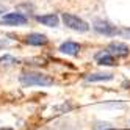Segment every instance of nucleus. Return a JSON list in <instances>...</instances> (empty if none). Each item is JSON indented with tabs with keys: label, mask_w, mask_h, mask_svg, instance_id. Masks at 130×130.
I'll use <instances>...</instances> for the list:
<instances>
[{
	"label": "nucleus",
	"mask_w": 130,
	"mask_h": 130,
	"mask_svg": "<svg viewBox=\"0 0 130 130\" xmlns=\"http://www.w3.org/2000/svg\"><path fill=\"white\" fill-rule=\"evenodd\" d=\"M102 130H115V128H111V127H110V128H102Z\"/></svg>",
	"instance_id": "nucleus-16"
},
{
	"label": "nucleus",
	"mask_w": 130,
	"mask_h": 130,
	"mask_svg": "<svg viewBox=\"0 0 130 130\" xmlns=\"http://www.w3.org/2000/svg\"><path fill=\"white\" fill-rule=\"evenodd\" d=\"M111 125H110V122H97V125H96V130L97 128H110Z\"/></svg>",
	"instance_id": "nucleus-12"
},
{
	"label": "nucleus",
	"mask_w": 130,
	"mask_h": 130,
	"mask_svg": "<svg viewBox=\"0 0 130 130\" xmlns=\"http://www.w3.org/2000/svg\"><path fill=\"white\" fill-rule=\"evenodd\" d=\"M0 130H13L11 127H0Z\"/></svg>",
	"instance_id": "nucleus-15"
},
{
	"label": "nucleus",
	"mask_w": 130,
	"mask_h": 130,
	"mask_svg": "<svg viewBox=\"0 0 130 130\" xmlns=\"http://www.w3.org/2000/svg\"><path fill=\"white\" fill-rule=\"evenodd\" d=\"M0 63H2V64H14V63H17V60L10 57V55H5V57L0 58Z\"/></svg>",
	"instance_id": "nucleus-11"
},
{
	"label": "nucleus",
	"mask_w": 130,
	"mask_h": 130,
	"mask_svg": "<svg viewBox=\"0 0 130 130\" xmlns=\"http://www.w3.org/2000/svg\"><path fill=\"white\" fill-rule=\"evenodd\" d=\"M63 22L66 27H69V28L75 30V31H88L89 30V25L83 19H80V17L74 16V14H69V13L63 14Z\"/></svg>",
	"instance_id": "nucleus-2"
},
{
	"label": "nucleus",
	"mask_w": 130,
	"mask_h": 130,
	"mask_svg": "<svg viewBox=\"0 0 130 130\" xmlns=\"http://www.w3.org/2000/svg\"><path fill=\"white\" fill-rule=\"evenodd\" d=\"M108 50L111 55H116V57H127L130 49H128V45L122 44V42H111L108 45Z\"/></svg>",
	"instance_id": "nucleus-5"
},
{
	"label": "nucleus",
	"mask_w": 130,
	"mask_h": 130,
	"mask_svg": "<svg viewBox=\"0 0 130 130\" xmlns=\"http://www.w3.org/2000/svg\"><path fill=\"white\" fill-rule=\"evenodd\" d=\"M96 60L99 64H102V66H113L115 64V57L108 52H100L96 55Z\"/></svg>",
	"instance_id": "nucleus-8"
},
{
	"label": "nucleus",
	"mask_w": 130,
	"mask_h": 130,
	"mask_svg": "<svg viewBox=\"0 0 130 130\" xmlns=\"http://www.w3.org/2000/svg\"><path fill=\"white\" fill-rule=\"evenodd\" d=\"M6 11H8V8L3 6V5H0V14H3V13H6Z\"/></svg>",
	"instance_id": "nucleus-13"
},
{
	"label": "nucleus",
	"mask_w": 130,
	"mask_h": 130,
	"mask_svg": "<svg viewBox=\"0 0 130 130\" xmlns=\"http://www.w3.org/2000/svg\"><path fill=\"white\" fill-rule=\"evenodd\" d=\"M0 24L5 25H25L27 24V17L21 13H8L2 17Z\"/></svg>",
	"instance_id": "nucleus-3"
},
{
	"label": "nucleus",
	"mask_w": 130,
	"mask_h": 130,
	"mask_svg": "<svg viewBox=\"0 0 130 130\" xmlns=\"http://www.w3.org/2000/svg\"><path fill=\"white\" fill-rule=\"evenodd\" d=\"M27 44H30V45H44V44H47V38H45L44 35L41 33H31L27 36Z\"/></svg>",
	"instance_id": "nucleus-7"
},
{
	"label": "nucleus",
	"mask_w": 130,
	"mask_h": 130,
	"mask_svg": "<svg viewBox=\"0 0 130 130\" xmlns=\"http://www.w3.org/2000/svg\"><path fill=\"white\" fill-rule=\"evenodd\" d=\"M19 80L24 86H50V85H53V78L50 75L39 74V72L22 74Z\"/></svg>",
	"instance_id": "nucleus-1"
},
{
	"label": "nucleus",
	"mask_w": 130,
	"mask_h": 130,
	"mask_svg": "<svg viewBox=\"0 0 130 130\" xmlns=\"http://www.w3.org/2000/svg\"><path fill=\"white\" fill-rule=\"evenodd\" d=\"M78 50H80V45H78L77 42H72V41L63 42V44L60 45V52L66 53V55H72V57L78 55Z\"/></svg>",
	"instance_id": "nucleus-6"
},
{
	"label": "nucleus",
	"mask_w": 130,
	"mask_h": 130,
	"mask_svg": "<svg viewBox=\"0 0 130 130\" xmlns=\"http://www.w3.org/2000/svg\"><path fill=\"white\" fill-rule=\"evenodd\" d=\"M111 78H113V74H104V72L86 75V82H105V80H111Z\"/></svg>",
	"instance_id": "nucleus-10"
},
{
	"label": "nucleus",
	"mask_w": 130,
	"mask_h": 130,
	"mask_svg": "<svg viewBox=\"0 0 130 130\" xmlns=\"http://www.w3.org/2000/svg\"><path fill=\"white\" fill-rule=\"evenodd\" d=\"M38 22H41L42 25H47V27H57L58 25V16L55 14H45V16H38L36 17Z\"/></svg>",
	"instance_id": "nucleus-9"
},
{
	"label": "nucleus",
	"mask_w": 130,
	"mask_h": 130,
	"mask_svg": "<svg viewBox=\"0 0 130 130\" xmlns=\"http://www.w3.org/2000/svg\"><path fill=\"white\" fill-rule=\"evenodd\" d=\"M92 27H94V30H96L97 33L105 35V36H113V35L118 33L116 27H115V25H110V24L105 22V21H96Z\"/></svg>",
	"instance_id": "nucleus-4"
},
{
	"label": "nucleus",
	"mask_w": 130,
	"mask_h": 130,
	"mask_svg": "<svg viewBox=\"0 0 130 130\" xmlns=\"http://www.w3.org/2000/svg\"><path fill=\"white\" fill-rule=\"evenodd\" d=\"M121 35H124V36H128V38H130V28H128V30H122V31H121Z\"/></svg>",
	"instance_id": "nucleus-14"
}]
</instances>
